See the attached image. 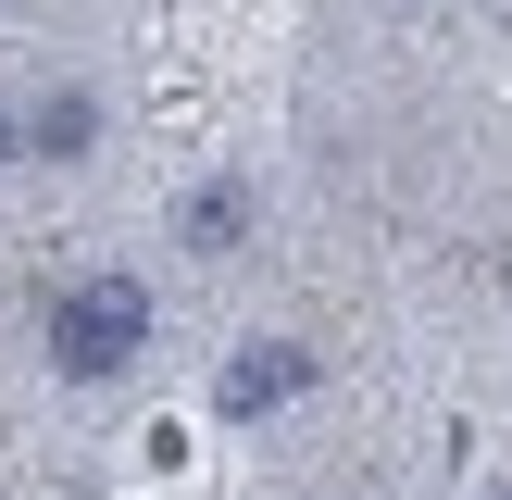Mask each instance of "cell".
<instances>
[{"label": "cell", "mask_w": 512, "mask_h": 500, "mask_svg": "<svg viewBox=\"0 0 512 500\" xmlns=\"http://www.w3.org/2000/svg\"><path fill=\"white\" fill-rule=\"evenodd\" d=\"M38 350H50V375H75V388H113L125 363L150 350V288L125 263H100V275H75L63 300H50V325H38Z\"/></svg>", "instance_id": "1"}, {"label": "cell", "mask_w": 512, "mask_h": 500, "mask_svg": "<svg viewBox=\"0 0 512 500\" xmlns=\"http://www.w3.org/2000/svg\"><path fill=\"white\" fill-rule=\"evenodd\" d=\"M313 388H325V350H300V338H250V350L213 363V413L225 425H263V413H288Z\"/></svg>", "instance_id": "2"}, {"label": "cell", "mask_w": 512, "mask_h": 500, "mask_svg": "<svg viewBox=\"0 0 512 500\" xmlns=\"http://www.w3.org/2000/svg\"><path fill=\"white\" fill-rule=\"evenodd\" d=\"M25 150H38V163H88V150H100V100L88 88H50L38 125H25Z\"/></svg>", "instance_id": "3"}, {"label": "cell", "mask_w": 512, "mask_h": 500, "mask_svg": "<svg viewBox=\"0 0 512 500\" xmlns=\"http://www.w3.org/2000/svg\"><path fill=\"white\" fill-rule=\"evenodd\" d=\"M175 238H188V250H238V238H250V188H238V175H213V188H188V213H175Z\"/></svg>", "instance_id": "4"}, {"label": "cell", "mask_w": 512, "mask_h": 500, "mask_svg": "<svg viewBox=\"0 0 512 500\" xmlns=\"http://www.w3.org/2000/svg\"><path fill=\"white\" fill-rule=\"evenodd\" d=\"M13 150H25V125H13V113H0V163H13Z\"/></svg>", "instance_id": "5"}, {"label": "cell", "mask_w": 512, "mask_h": 500, "mask_svg": "<svg viewBox=\"0 0 512 500\" xmlns=\"http://www.w3.org/2000/svg\"><path fill=\"white\" fill-rule=\"evenodd\" d=\"M500 500H512V488H500Z\"/></svg>", "instance_id": "6"}]
</instances>
